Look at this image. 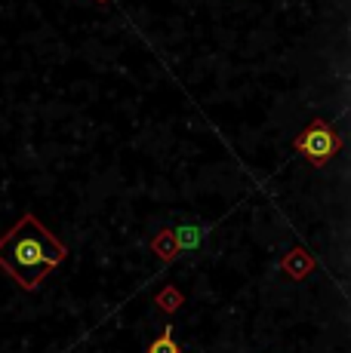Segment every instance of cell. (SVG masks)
I'll return each instance as SVG.
<instances>
[{"instance_id":"cell-4","label":"cell","mask_w":351,"mask_h":353,"mask_svg":"<svg viewBox=\"0 0 351 353\" xmlns=\"http://www.w3.org/2000/svg\"><path fill=\"white\" fill-rule=\"evenodd\" d=\"M151 252L160 258V261H173L176 255H179V243H176L173 230H160L158 236L151 240Z\"/></svg>"},{"instance_id":"cell-5","label":"cell","mask_w":351,"mask_h":353,"mask_svg":"<svg viewBox=\"0 0 351 353\" xmlns=\"http://www.w3.org/2000/svg\"><path fill=\"white\" fill-rule=\"evenodd\" d=\"M154 304H158V310H164V314H176V310L185 304V295H182L173 283H167V286L154 295Z\"/></svg>"},{"instance_id":"cell-1","label":"cell","mask_w":351,"mask_h":353,"mask_svg":"<svg viewBox=\"0 0 351 353\" xmlns=\"http://www.w3.org/2000/svg\"><path fill=\"white\" fill-rule=\"evenodd\" d=\"M68 258V246L44 228L35 212H25L0 236V268L25 292H37L46 274Z\"/></svg>"},{"instance_id":"cell-6","label":"cell","mask_w":351,"mask_h":353,"mask_svg":"<svg viewBox=\"0 0 351 353\" xmlns=\"http://www.w3.org/2000/svg\"><path fill=\"white\" fill-rule=\"evenodd\" d=\"M176 243H179V252H185V249H194L200 246V240H204V228L200 225H182L173 230Z\"/></svg>"},{"instance_id":"cell-3","label":"cell","mask_w":351,"mask_h":353,"mask_svg":"<svg viewBox=\"0 0 351 353\" xmlns=\"http://www.w3.org/2000/svg\"><path fill=\"white\" fill-rule=\"evenodd\" d=\"M314 268H317V261H314V255L308 252L305 246L290 249V252L281 258V270L290 276V280H305Z\"/></svg>"},{"instance_id":"cell-2","label":"cell","mask_w":351,"mask_h":353,"mask_svg":"<svg viewBox=\"0 0 351 353\" xmlns=\"http://www.w3.org/2000/svg\"><path fill=\"white\" fill-rule=\"evenodd\" d=\"M342 145H345V139L339 135V129H333L321 117H314L293 141L296 154H302L312 166H327V163L342 151Z\"/></svg>"},{"instance_id":"cell-7","label":"cell","mask_w":351,"mask_h":353,"mask_svg":"<svg viewBox=\"0 0 351 353\" xmlns=\"http://www.w3.org/2000/svg\"><path fill=\"white\" fill-rule=\"evenodd\" d=\"M148 353H182V347L176 344V338H173V323H167L164 332L148 344Z\"/></svg>"}]
</instances>
